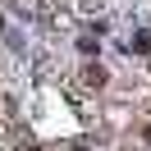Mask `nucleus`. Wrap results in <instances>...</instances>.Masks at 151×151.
<instances>
[{
    "instance_id": "f257e3e1",
    "label": "nucleus",
    "mask_w": 151,
    "mask_h": 151,
    "mask_svg": "<svg viewBox=\"0 0 151 151\" xmlns=\"http://www.w3.org/2000/svg\"><path fill=\"white\" fill-rule=\"evenodd\" d=\"M147 142H151V128H147Z\"/></svg>"
}]
</instances>
